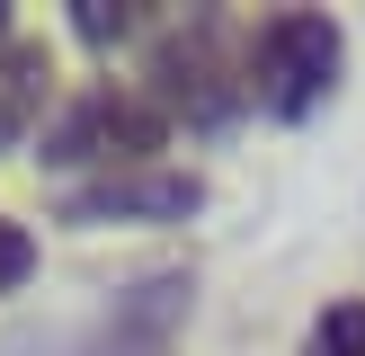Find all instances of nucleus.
<instances>
[{"label":"nucleus","mask_w":365,"mask_h":356,"mask_svg":"<svg viewBox=\"0 0 365 356\" xmlns=\"http://www.w3.org/2000/svg\"><path fill=\"white\" fill-rule=\"evenodd\" d=\"M45 98H53V53L36 45V36H9V45H0V152H18V142L36 134Z\"/></svg>","instance_id":"6"},{"label":"nucleus","mask_w":365,"mask_h":356,"mask_svg":"<svg viewBox=\"0 0 365 356\" xmlns=\"http://www.w3.org/2000/svg\"><path fill=\"white\" fill-rule=\"evenodd\" d=\"M160 18L152 9H125V0H71V36H81V45H134V36H152Z\"/></svg>","instance_id":"7"},{"label":"nucleus","mask_w":365,"mask_h":356,"mask_svg":"<svg viewBox=\"0 0 365 356\" xmlns=\"http://www.w3.org/2000/svg\"><path fill=\"white\" fill-rule=\"evenodd\" d=\"M187 303H196V276H187V267H152V276H134L63 356H178Z\"/></svg>","instance_id":"4"},{"label":"nucleus","mask_w":365,"mask_h":356,"mask_svg":"<svg viewBox=\"0 0 365 356\" xmlns=\"http://www.w3.org/2000/svg\"><path fill=\"white\" fill-rule=\"evenodd\" d=\"M303 356H365V303H330L303 330Z\"/></svg>","instance_id":"8"},{"label":"nucleus","mask_w":365,"mask_h":356,"mask_svg":"<svg viewBox=\"0 0 365 356\" xmlns=\"http://www.w3.org/2000/svg\"><path fill=\"white\" fill-rule=\"evenodd\" d=\"M9 36H18V27H9V0H0V45H9Z\"/></svg>","instance_id":"10"},{"label":"nucleus","mask_w":365,"mask_h":356,"mask_svg":"<svg viewBox=\"0 0 365 356\" xmlns=\"http://www.w3.org/2000/svg\"><path fill=\"white\" fill-rule=\"evenodd\" d=\"M27 267H36V241L0 214V294H18V285H27Z\"/></svg>","instance_id":"9"},{"label":"nucleus","mask_w":365,"mask_h":356,"mask_svg":"<svg viewBox=\"0 0 365 356\" xmlns=\"http://www.w3.org/2000/svg\"><path fill=\"white\" fill-rule=\"evenodd\" d=\"M143 98L170 125H187V134H223L250 107V27H232V18H214V9L160 27L152 63H143Z\"/></svg>","instance_id":"1"},{"label":"nucleus","mask_w":365,"mask_h":356,"mask_svg":"<svg viewBox=\"0 0 365 356\" xmlns=\"http://www.w3.org/2000/svg\"><path fill=\"white\" fill-rule=\"evenodd\" d=\"M339 63H348V36H339L330 9L259 18V27H250V107L277 116V125H303L339 89Z\"/></svg>","instance_id":"2"},{"label":"nucleus","mask_w":365,"mask_h":356,"mask_svg":"<svg viewBox=\"0 0 365 356\" xmlns=\"http://www.w3.org/2000/svg\"><path fill=\"white\" fill-rule=\"evenodd\" d=\"M196 205H205V178H196V169H170V160H152V169L81 178V187L63 196V223H81V231H98V223H187Z\"/></svg>","instance_id":"5"},{"label":"nucleus","mask_w":365,"mask_h":356,"mask_svg":"<svg viewBox=\"0 0 365 356\" xmlns=\"http://www.w3.org/2000/svg\"><path fill=\"white\" fill-rule=\"evenodd\" d=\"M160 142H170V116H160L134 80H89L81 98L45 125V169H98V178H116V169H152Z\"/></svg>","instance_id":"3"}]
</instances>
